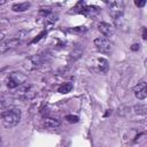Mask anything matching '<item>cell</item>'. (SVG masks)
<instances>
[{
    "label": "cell",
    "mask_w": 147,
    "mask_h": 147,
    "mask_svg": "<svg viewBox=\"0 0 147 147\" xmlns=\"http://www.w3.org/2000/svg\"><path fill=\"white\" fill-rule=\"evenodd\" d=\"M21 40L18 38H9L7 40H5L1 45H0V53L1 54H5L9 51H13L14 48H16L18 45H20Z\"/></svg>",
    "instance_id": "5b68a950"
},
{
    "label": "cell",
    "mask_w": 147,
    "mask_h": 147,
    "mask_svg": "<svg viewBox=\"0 0 147 147\" xmlns=\"http://www.w3.org/2000/svg\"><path fill=\"white\" fill-rule=\"evenodd\" d=\"M134 5L138 6V7H144V6L146 5V1H145V0H142V1H136Z\"/></svg>",
    "instance_id": "9a60e30c"
},
{
    "label": "cell",
    "mask_w": 147,
    "mask_h": 147,
    "mask_svg": "<svg viewBox=\"0 0 147 147\" xmlns=\"http://www.w3.org/2000/svg\"><path fill=\"white\" fill-rule=\"evenodd\" d=\"M71 90H72V84H71V83H64L63 85H61V86L57 88V92L64 94V93H69Z\"/></svg>",
    "instance_id": "7c38bea8"
},
{
    "label": "cell",
    "mask_w": 147,
    "mask_h": 147,
    "mask_svg": "<svg viewBox=\"0 0 147 147\" xmlns=\"http://www.w3.org/2000/svg\"><path fill=\"white\" fill-rule=\"evenodd\" d=\"M30 6H31V3H30V2L14 3V5H13V7H11V9H13L14 11H25V10H28V9L30 8Z\"/></svg>",
    "instance_id": "8fae6325"
},
{
    "label": "cell",
    "mask_w": 147,
    "mask_h": 147,
    "mask_svg": "<svg viewBox=\"0 0 147 147\" xmlns=\"http://www.w3.org/2000/svg\"><path fill=\"white\" fill-rule=\"evenodd\" d=\"M109 69V63L106 59L103 57H100V59H96L94 62H93V70L96 71V72H100V74H106Z\"/></svg>",
    "instance_id": "52a82bcc"
},
{
    "label": "cell",
    "mask_w": 147,
    "mask_h": 147,
    "mask_svg": "<svg viewBox=\"0 0 147 147\" xmlns=\"http://www.w3.org/2000/svg\"><path fill=\"white\" fill-rule=\"evenodd\" d=\"M65 119H67L69 123H77L79 118H78L77 116H74V115H68V116L65 117Z\"/></svg>",
    "instance_id": "5bb4252c"
},
{
    "label": "cell",
    "mask_w": 147,
    "mask_h": 147,
    "mask_svg": "<svg viewBox=\"0 0 147 147\" xmlns=\"http://www.w3.org/2000/svg\"><path fill=\"white\" fill-rule=\"evenodd\" d=\"M146 38H147V29L144 28V30H142V39L146 40Z\"/></svg>",
    "instance_id": "e0dca14e"
},
{
    "label": "cell",
    "mask_w": 147,
    "mask_h": 147,
    "mask_svg": "<svg viewBox=\"0 0 147 147\" xmlns=\"http://www.w3.org/2000/svg\"><path fill=\"white\" fill-rule=\"evenodd\" d=\"M21 110L18 108H8L1 113V121L5 127L16 126L21 119Z\"/></svg>",
    "instance_id": "6da1fadb"
},
{
    "label": "cell",
    "mask_w": 147,
    "mask_h": 147,
    "mask_svg": "<svg viewBox=\"0 0 147 147\" xmlns=\"http://www.w3.org/2000/svg\"><path fill=\"white\" fill-rule=\"evenodd\" d=\"M133 93H134L136 98L139 99V100H144V99H146V96H147L146 83H145L144 80L140 82V83H138V85H136L134 88H133Z\"/></svg>",
    "instance_id": "ba28073f"
},
{
    "label": "cell",
    "mask_w": 147,
    "mask_h": 147,
    "mask_svg": "<svg viewBox=\"0 0 147 147\" xmlns=\"http://www.w3.org/2000/svg\"><path fill=\"white\" fill-rule=\"evenodd\" d=\"M44 125L48 129H55V127H59L61 125V122L60 119L57 118H52V117H47L44 119Z\"/></svg>",
    "instance_id": "30bf717a"
},
{
    "label": "cell",
    "mask_w": 147,
    "mask_h": 147,
    "mask_svg": "<svg viewBox=\"0 0 147 147\" xmlns=\"http://www.w3.org/2000/svg\"><path fill=\"white\" fill-rule=\"evenodd\" d=\"M139 47H140V45H139V44H133V45L131 46V49H132V51H138V49H139Z\"/></svg>",
    "instance_id": "2e32d148"
},
{
    "label": "cell",
    "mask_w": 147,
    "mask_h": 147,
    "mask_svg": "<svg viewBox=\"0 0 147 147\" xmlns=\"http://www.w3.org/2000/svg\"><path fill=\"white\" fill-rule=\"evenodd\" d=\"M109 14L116 18L121 15H123V8H124V3L122 1H115V2H109Z\"/></svg>",
    "instance_id": "8992f818"
},
{
    "label": "cell",
    "mask_w": 147,
    "mask_h": 147,
    "mask_svg": "<svg viewBox=\"0 0 147 147\" xmlns=\"http://www.w3.org/2000/svg\"><path fill=\"white\" fill-rule=\"evenodd\" d=\"M41 63H42V57L40 55H33L24 61V68L26 70H36L37 68L40 67Z\"/></svg>",
    "instance_id": "277c9868"
},
{
    "label": "cell",
    "mask_w": 147,
    "mask_h": 147,
    "mask_svg": "<svg viewBox=\"0 0 147 147\" xmlns=\"http://www.w3.org/2000/svg\"><path fill=\"white\" fill-rule=\"evenodd\" d=\"M25 82H26V76L24 74L14 71L8 75L6 84H7L8 88H16V87H20L21 85L25 84Z\"/></svg>",
    "instance_id": "7a4b0ae2"
},
{
    "label": "cell",
    "mask_w": 147,
    "mask_h": 147,
    "mask_svg": "<svg viewBox=\"0 0 147 147\" xmlns=\"http://www.w3.org/2000/svg\"><path fill=\"white\" fill-rule=\"evenodd\" d=\"M0 144H1V138H0Z\"/></svg>",
    "instance_id": "ac0fdd59"
},
{
    "label": "cell",
    "mask_w": 147,
    "mask_h": 147,
    "mask_svg": "<svg viewBox=\"0 0 147 147\" xmlns=\"http://www.w3.org/2000/svg\"><path fill=\"white\" fill-rule=\"evenodd\" d=\"M134 113L139 114V115H145L146 114V107L145 106H136L134 107Z\"/></svg>",
    "instance_id": "4fadbf2b"
},
{
    "label": "cell",
    "mask_w": 147,
    "mask_h": 147,
    "mask_svg": "<svg viewBox=\"0 0 147 147\" xmlns=\"http://www.w3.org/2000/svg\"><path fill=\"white\" fill-rule=\"evenodd\" d=\"M94 45L96 47V49L103 54H109L110 53V48H111V44L109 41L108 38L105 37H99L96 39H94Z\"/></svg>",
    "instance_id": "3957f363"
},
{
    "label": "cell",
    "mask_w": 147,
    "mask_h": 147,
    "mask_svg": "<svg viewBox=\"0 0 147 147\" xmlns=\"http://www.w3.org/2000/svg\"><path fill=\"white\" fill-rule=\"evenodd\" d=\"M99 31L105 36V37H111L115 32V29L113 28V25H110L109 23L106 22H101L99 24Z\"/></svg>",
    "instance_id": "9c48e42d"
}]
</instances>
